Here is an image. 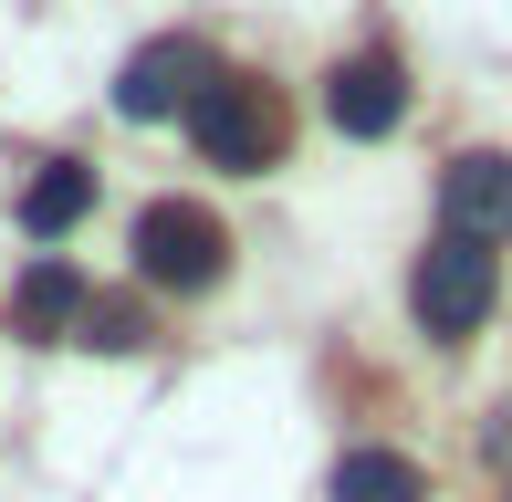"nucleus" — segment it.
<instances>
[{
	"mask_svg": "<svg viewBox=\"0 0 512 502\" xmlns=\"http://www.w3.org/2000/svg\"><path fill=\"white\" fill-rule=\"evenodd\" d=\"M492 304H502V262H492V241H460V231H439V241L408 262V314L439 335V346L481 335V314H492Z\"/></svg>",
	"mask_w": 512,
	"mask_h": 502,
	"instance_id": "f257e3e1",
	"label": "nucleus"
},
{
	"mask_svg": "<svg viewBox=\"0 0 512 502\" xmlns=\"http://www.w3.org/2000/svg\"><path fill=\"white\" fill-rule=\"evenodd\" d=\"M189 136H199L209 168L262 178L272 157H283V105H272V84H251V74H209V95L189 105Z\"/></svg>",
	"mask_w": 512,
	"mask_h": 502,
	"instance_id": "f03ea898",
	"label": "nucleus"
},
{
	"mask_svg": "<svg viewBox=\"0 0 512 502\" xmlns=\"http://www.w3.org/2000/svg\"><path fill=\"white\" fill-rule=\"evenodd\" d=\"M136 272H147L157 293H209L230 272V231L199 199H147V210H136Z\"/></svg>",
	"mask_w": 512,
	"mask_h": 502,
	"instance_id": "7ed1b4c3",
	"label": "nucleus"
},
{
	"mask_svg": "<svg viewBox=\"0 0 512 502\" xmlns=\"http://www.w3.org/2000/svg\"><path fill=\"white\" fill-rule=\"evenodd\" d=\"M209 74H220V63H209L189 32L136 42V53H126V74H115V116H126V126H168V116H189V105L209 95Z\"/></svg>",
	"mask_w": 512,
	"mask_h": 502,
	"instance_id": "20e7f679",
	"label": "nucleus"
},
{
	"mask_svg": "<svg viewBox=\"0 0 512 502\" xmlns=\"http://www.w3.org/2000/svg\"><path fill=\"white\" fill-rule=\"evenodd\" d=\"M439 231H460V241H502L512 231V157L502 147H471V157L439 168Z\"/></svg>",
	"mask_w": 512,
	"mask_h": 502,
	"instance_id": "39448f33",
	"label": "nucleus"
},
{
	"mask_svg": "<svg viewBox=\"0 0 512 502\" xmlns=\"http://www.w3.org/2000/svg\"><path fill=\"white\" fill-rule=\"evenodd\" d=\"M324 116H335L345 136H398V116H408L398 53H345L335 74H324Z\"/></svg>",
	"mask_w": 512,
	"mask_h": 502,
	"instance_id": "423d86ee",
	"label": "nucleus"
},
{
	"mask_svg": "<svg viewBox=\"0 0 512 502\" xmlns=\"http://www.w3.org/2000/svg\"><path fill=\"white\" fill-rule=\"evenodd\" d=\"M84 272L63 262V251H42L32 272L11 283V335H32V346H74V325H84Z\"/></svg>",
	"mask_w": 512,
	"mask_h": 502,
	"instance_id": "0eeeda50",
	"label": "nucleus"
},
{
	"mask_svg": "<svg viewBox=\"0 0 512 502\" xmlns=\"http://www.w3.org/2000/svg\"><path fill=\"white\" fill-rule=\"evenodd\" d=\"M84 210H95V168H74V157H53V168L21 189V231H32V241H63Z\"/></svg>",
	"mask_w": 512,
	"mask_h": 502,
	"instance_id": "6e6552de",
	"label": "nucleus"
},
{
	"mask_svg": "<svg viewBox=\"0 0 512 502\" xmlns=\"http://www.w3.org/2000/svg\"><path fill=\"white\" fill-rule=\"evenodd\" d=\"M335 502H429L408 450H345L335 461Z\"/></svg>",
	"mask_w": 512,
	"mask_h": 502,
	"instance_id": "1a4fd4ad",
	"label": "nucleus"
},
{
	"mask_svg": "<svg viewBox=\"0 0 512 502\" xmlns=\"http://www.w3.org/2000/svg\"><path fill=\"white\" fill-rule=\"evenodd\" d=\"M74 346H95V356H136V346H147V314H136L126 293H84V325H74Z\"/></svg>",
	"mask_w": 512,
	"mask_h": 502,
	"instance_id": "9d476101",
	"label": "nucleus"
}]
</instances>
